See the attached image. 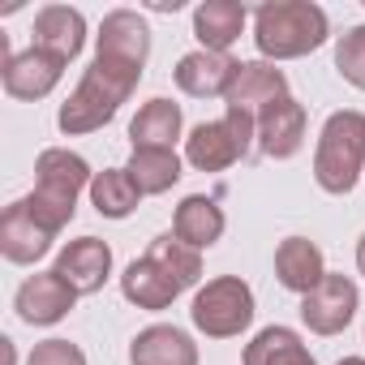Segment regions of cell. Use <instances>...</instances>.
Segmentation results:
<instances>
[{
  "label": "cell",
  "mask_w": 365,
  "mask_h": 365,
  "mask_svg": "<svg viewBox=\"0 0 365 365\" xmlns=\"http://www.w3.org/2000/svg\"><path fill=\"white\" fill-rule=\"evenodd\" d=\"M138 82H142V69L138 65H125V61H112V56H95L91 69L82 73V82L73 86V95L56 112L61 133L82 138V133L103 129L120 112V103L138 91Z\"/></svg>",
  "instance_id": "cell-1"
},
{
  "label": "cell",
  "mask_w": 365,
  "mask_h": 365,
  "mask_svg": "<svg viewBox=\"0 0 365 365\" xmlns=\"http://www.w3.org/2000/svg\"><path fill=\"white\" fill-rule=\"evenodd\" d=\"M91 180H95V172H91V163H86L78 150L48 146V150H39V159H35V190H31L22 202L31 207V215H35L48 232L61 237V228H69V220H73V211H78V194L91 190Z\"/></svg>",
  "instance_id": "cell-2"
},
{
  "label": "cell",
  "mask_w": 365,
  "mask_h": 365,
  "mask_svg": "<svg viewBox=\"0 0 365 365\" xmlns=\"http://www.w3.org/2000/svg\"><path fill=\"white\" fill-rule=\"evenodd\" d=\"M331 22L314 0H271L254 9V43L267 61H297L327 43Z\"/></svg>",
  "instance_id": "cell-3"
},
{
  "label": "cell",
  "mask_w": 365,
  "mask_h": 365,
  "mask_svg": "<svg viewBox=\"0 0 365 365\" xmlns=\"http://www.w3.org/2000/svg\"><path fill=\"white\" fill-rule=\"evenodd\" d=\"M365 172V116L356 108L331 112L322 133H318V150H314V180L322 194H352V185Z\"/></svg>",
  "instance_id": "cell-4"
},
{
  "label": "cell",
  "mask_w": 365,
  "mask_h": 365,
  "mask_svg": "<svg viewBox=\"0 0 365 365\" xmlns=\"http://www.w3.org/2000/svg\"><path fill=\"white\" fill-rule=\"evenodd\" d=\"M254 138H258V120L250 112L228 108L220 120L194 125V133L185 138V163H194L198 172H224L250 155Z\"/></svg>",
  "instance_id": "cell-5"
},
{
  "label": "cell",
  "mask_w": 365,
  "mask_h": 365,
  "mask_svg": "<svg viewBox=\"0 0 365 365\" xmlns=\"http://www.w3.org/2000/svg\"><path fill=\"white\" fill-rule=\"evenodd\" d=\"M190 318L207 339H232L254 322V288L241 275L207 279V288H198L194 297Z\"/></svg>",
  "instance_id": "cell-6"
},
{
  "label": "cell",
  "mask_w": 365,
  "mask_h": 365,
  "mask_svg": "<svg viewBox=\"0 0 365 365\" xmlns=\"http://www.w3.org/2000/svg\"><path fill=\"white\" fill-rule=\"evenodd\" d=\"M356 305H361V292L348 275H331L301 297V322L314 331V335H339L352 318H356Z\"/></svg>",
  "instance_id": "cell-7"
},
{
  "label": "cell",
  "mask_w": 365,
  "mask_h": 365,
  "mask_svg": "<svg viewBox=\"0 0 365 365\" xmlns=\"http://www.w3.org/2000/svg\"><path fill=\"white\" fill-rule=\"evenodd\" d=\"M73 301H78V288H73L69 279H61L56 271H35V275L18 288L14 309H18V318L31 322V327H56V322L73 309Z\"/></svg>",
  "instance_id": "cell-8"
},
{
  "label": "cell",
  "mask_w": 365,
  "mask_h": 365,
  "mask_svg": "<svg viewBox=\"0 0 365 365\" xmlns=\"http://www.w3.org/2000/svg\"><path fill=\"white\" fill-rule=\"evenodd\" d=\"M31 48L56 56L61 65L78 61L82 48H86V18L69 5H48L35 14V26H31Z\"/></svg>",
  "instance_id": "cell-9"
},
{
  "label": "cell",
  "mask_w": 365,
  "mask_h": 365,
  "mask_svg": "<svg viewBox=\"0 0 365 365\" xmlns=\"http://www.w3.org/2000/svg\"><path fill=\"white\" fill-rule=\"evenodd\" d=\"M61 279H69L78 288V297H91L108 284L112 275V245L99 241V237H78L69 241L61 254H56V267H52Z\"/></svg>",
  "instance_id": "cell-10"
},
{
  "label": "cell",
  "mask_w": 365,
  "mask_h": 365,
  "mask_svg": "<svg viewBox=\"0 0 365 365\" xmlns=\"http://www.w3.org/2000/svg\"><path fill=\"white\" fill-rule=\"evenodd\" d=\"M0 69H5V91H9L14 99H22V103H35V99L52 95V91L61 86V73H65V65H61L56 56L39 52V48L9 52Z\"/></svg>",
  "instance_id": "cell-11"
},
{
  "label": "cell",
  "mask_w": 365,
  "mask_h": 365,
  "mask_svg": "<svg viewBox=\"0 0 365 365\" xmlns=\"http://www.w3.org/2000/svg\"><path fill=\"white\" fill-rule=\"evenodd\" d=\"M95 56H112V61H125V65H138L146 69V56H150V26L142 14L133 9H112L95 35Z\"/></svg>",
  "instance_id": "cell-12"
},
{
  "label": "cell",
  "mask_w": 365,
  "mask_h": 365,
  "mask_svg": "<svg viewBox=\"0 0 365 365\" xmlns=\"http://www.w3.org/2000/svg\"><path fill=\"white\" fill-rule=\"evenodd\" d=\"M284 95H288L284 69H275L271 61H241L237 82H232V91L224 95V103L237 108V112H250V116L258 120V116H262L271 103H279Z\"/></svg>",
  "instance_id": "cell-13"
},
{
  "label": "cell",
  "mask_w": 365,
  "mask_h": 365,
  "mask_svg": "<svg viewBox=\"0 0 365 365\" xmlns=\"http://www.w3.org/2000/svg\"><path fill=\"white\" fill-rule=\"evenodd\" d=\"M52 241H56V232H48L31 215V207L22 198L0 215V254H5L9 262H18V267H35L52 250Z\"/></svg>",
  "instance_id": "cell-14"
},
{
  "label": "cell",
  "mask_w": 365,
  "mask_h": 365,
  "mask_svg": "<svg viewBox=\"0 0 365 365\" xmlns=\"http://www.w3.org/2000/svg\"><path fill=\"white\" fill-rule=\"evenodd\" d=\"M237 69H241V61H232L228 52H202L198 48V52L176 61V86L194 99H215V95L232 91Z\"/></svg>",
  "instance_id": "cell-15"
},
{
  "label": "cell",
  "mask_w": 365,
  "mask_h": 365,
  "mask_svg": "<svg viewBox=\"0 0 365 365\" xmlns=\"http://www.w3.org/2000/svg\"><path fill=\"white\" fill-rule=\"evenodd\" d=\"M305 103H297L292 95H284L279 103H271L262 116H258V146L267 159H292L301 146H305Z\"/></svg>",
  "instance_id": "cell-16"
},
{
  "label": "cell",
  "mask_w": 365,
  "mask_h": 365,
  "mask_svg": "<svg viewBox=\"0 0 365 365\" xmlns=\"http://www.w3.org/2000/svg\"><path fill=\"white\" fill-rule=\"evenodd\" d=\"M129 365H198V344L168 322H155L133 335L129 344Z\"/></svg>",
  "instance_id": "cell-17"
},
{
  "label": "cell",
  "mask_w": 365,
  "mask_h": 365,
  "mask_svg": "<svg viewBox=\"0 0 365 365\" xmlns=\"http://www.w3.org/2000/svg\"><path fill=\"white\" fill-rule=\"evenodd\" d=\"M275 279H279L288 292H297V297L314 292V288L327 279L322 250H318L314 241H305V237H288V241H279V250H275Z\"/></svg>",
  "instance_id": "cell-18"
},
{
  "label": "cell",
  "mask_w": 365,
  "mask_h": 365,
  "mask_svg": "<svg viewBox=\"0 0 365 365\" xmlns=\"http://www.w3.org/2000/svg\"><path fill=\"white\" fill-rule=\"evenodd\" d=\"M120 292H125V301L138 305V309H168L185 288H180L159 262H150V258L142 254V258H133V262L125 267V275H120Z\"/></svg>",
  "instance_id": "cell-19"
},
{
  "label": "cell",
  "mask_w": 365,
  "mask_h": 365,
  "mask_svg": "<svg viewBox=\"0 0 365 365\" xmlns=\"http://www.w3.org/2000/svg\"><path fill=\"white\" fill-rule=\"evenodd\" d=\"M250 22V9L237 0H207L194 9V39L202 43V52H228L241 31Z\"/></svg>",
  "instance_id": "cell-20"
},
{
  "label": "cell",
  "mask_w": 365,
  "mask_h": 365,
  "mask_svg": "<svg viewBox=\"0 0 365 365\" xmlns=\"http://www.w3.org/2000/svg\"><path fill=\"white\" fill-rule=\"evenodd\" d=\"M180 125H185L180 103H172V99H150V103H142L138 116L129 120V142H133V150H172L176 138H180Z\"/></svg>",
  "instance_id": "cell-21"
},
{
  "label": "cell",
  "mask_w": 365,
  "mask_h": 365,
  "mask_svg": "<svg viewBox=\"0 0 365 365\" xmlns=\"http://www.w3.org/2000/svg\"><path fill=\"white\" fill-rule=\"evenodd\" d=\"M224 228H228V220H224L220 202L207 198V194H190L185 202L176 207V215H172V232L185 241L190 250H211L224 237Z\"/></svg>",
  "instance_id": "cell-22"
},
{
  "label": "cell",
  "mask_w": 365,
  "mask_h": 365,
  "mask_svg": "<svg viewBox=\"0 0 365 365\" xmlns=\"http://www.w3.org/2000/svg\"><path fill=\"white\" fill-rule=\"evenodd\" d=\"M245 365H318L292 327H262L245 344Z\"/></svg>",
  "instance_id": "cell-23"
},
{
  "label": "cell",
  "mask_w": 365,
  "mask_h": 365,
  "mask_svg": "<svg viewBox=\"0 0 365 365\" xmlns=\"http://www.w3.org/2000/svg\"><path fill=\"white\" fill-rule=\"evenodd\" d=\"M91 202L103 220H129L142 202V190L133 185V176L125 168H103L91 180Z\"/></svg>",
  "instance_id": "cell-24"
},
{
  "label": "cell",
  "mask_w": 365,
  "mask_h": 365,
  "mask_svg": "<svg viewBox=\"0 0 365 365\" xmlns=\"http://www.w3.org/2000/svg\"><path fill=\"white\" fill-rule=\"evenodd\" d=\"M125 172L133 176V185L142 190V198H155V194H168L172 185L185 172H180V155L176 150H133Z\"/></svg>",
  "instance_id": "cell-25"
},
{
  "label": "cell",
  "mask_w": 365,
  "mask_h": 365,
  "mask_svg": "<svg viewBox=\"0 0 365 365\" xmlns=\"http://www.w3.org/2000/svg\"><path fill=\"white\" fill-rule=\"evenodd\" d=\"M146 258H150V262H159V267L180 284V288H194V284L202 279V250H190L176 232L155 237V241H150V250H146Z\"/></svg>",
  "instance_id": "cell-26"
},
{
  "label": "cell",
  "mask_w": 365,
  "mask_h": 365,
  "mask_svg": "<svg viewBox=\"0 0 365 365\" xmlns=\"http://www.w3.org/2000/svg\"><path fill=\"white\" fill-rule=\"evenodd\" d=\"M335 69L348 86L365 91V26H352L335 43Z\"/></svg>",
  "instance_id": "cell-27"
},
{
  "label": "cell",
  "mask_w": 365,
  "mask_h": 365,
  "mask_svg": "<svg viewBox=\"0 0 365 365\" xmlns=\"http://www.w3.org/2000/svg\"><path fill=\"white\" fill-rule=\"evenodd\" d=\"M26 365H86V352L73 339H43L31 348Z\"/></svg>",
  "instance_id": "cell-28"
},
{
  "label": "cell",
  "mask_w": 365,
  "mask_h": 365,
  "mask_svg": "<svg viewBox=\"0 0 365 365\" xmlns=\"http://www.w3.org/2000/svg\"><path fill=\"white\" fill-rule=\"evenodd\" d=\"M356 271L365 275V232H361V241H356Z\"/></svg>",
  "instance_id": "cell-29"
},
{
  "label": "cell",
  "mask_w": 365,
  "mask_h": 365,
  "mask_svg": "<svg viewBox=\"0 0 365 365\" xmlns=\"http://www.w3.org/2000/svg\"><path fill=\"white\" fill-rule=\"evenodd\" d=\"M335 365H365V356H344V361H335Z\"/></svg>",
  "instance_id": "cell-30"
}]
</instances>
